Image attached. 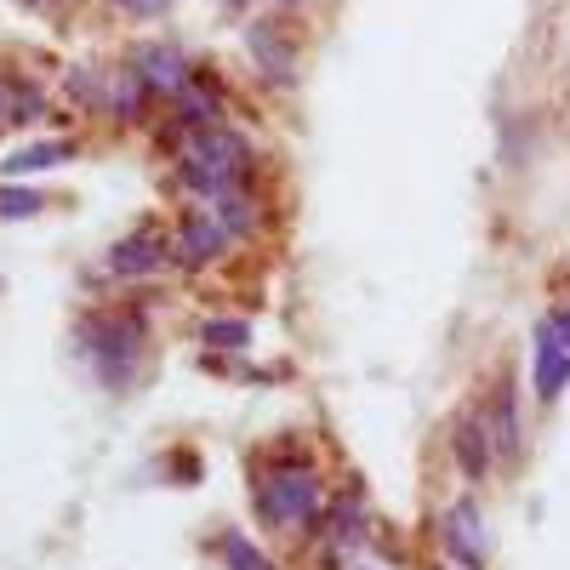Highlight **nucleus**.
Wrapping results in <instances>:
<instances>
[{
  "label": "nucleus",
  "mask_w": 570,
  "mask_h": 570,
  "mask_svg": "<svg viewBox=\"0 0 570 570\" xmlns=\"http://www.w3.org/2000/svg\"><path fill=\"white\" fill-rule=\"evenodd\" d=\"M257 502H263V519L274 531H314L325 519V491L314 480V468H279L257 485Z\"/></svg>",
  "instance_id": "nucleus-1"
},
{
  "label": "nucleus",
  "mask_w": 570,
  "mask_h": 570,
  "mask_svg": "<svg viewBox=\"0 0 570 570\" xmlns=\"http://www.w3.org/2000/svg\"><path fill=\"white\" fill-rule=\"evenodd\" d=\"M86 354H91V365H98L104 383L120 389L126 376H131V365H137V354H142V320H137V314L91 320V325H86Z\"/></svg>",
  "instance_id": "nucleus-2"
},
{
  "label": "nucleus",
  "mask_w": 570,
  "mask_h": 570,
  "mask_svg": "<svg viewBox=\"0 0 570 570\" xmlns=\"http://www.w3.org/2000/svg\"><path fill=\"white\" fill-rule=\"evenodd\" d=\"M440 537H445V553L456 570H480L491 559V531H485V519H480V502H451L445 519H440Z\"/></svg>",
  "instance_id": "nucleus-3"
},
{
  "label": "nucleus",
  "mask_w": 570,
  "mask_h": 570,
  "mask_svg": "<svg viewBox=\"0 0 570 570\" xmlns=\"http://www.w3.org/2000/svg\"><path fill=\"white\" fill-rule=\"evenodd\" d=\"M177 142H183L188 160H206V166L240 177V183H246V171H252V142H246L240 131H228V126H200V131H188V137H177Z\"/></svg>",
  "instance_id": "nucleus-4"
},
{
  "label": "nucleus",
  "mask_w": 570,
  "mask_h": 570,
  "mask_svg": "<svg viewBox=\"0 0 570 570\" xmlns=\"http://www.w3.org/2000/svg\"><path fill=\"white\" fill-rule=\"evenodd\" d=\"M246 58H252V69H257L268 86H292V80H297V46L285 40V29L268 23V18H257V23L246 29Z\"/></svg>",
  "instance_id": "nucleus-5"
},
{
  "label": "nucleus",
  "mask_w": 570,
  "mask_h": 570,
  "mask_svg": "<svg viewBox=\"0 0 570 570\" xmlns=\"http://www.w3.org/2000/svg\"><path fill=\"white\" fill-rule=\"evenodd\" d=\"M451 456L468 480H485L491 473V456H497V440H491V422L485 411H462L456 428H451Z\"/></svg>",
  "instance_id": "nucleus-6"
},
{
  "label": "nucleus",
  "mask_w": 570,
  "mask_h": 570,
  "mask_svg": "<svg viewBox=\"0 0 570 570\" xmlns=\"http://www.w3.org/2000/svg\"><path fill=\"white\" fill-rule=\"evenodd\" d=\"M137 75H142V86L155 91V98H177V91L195 80V69H188V58L177 52V46H166V40H155V46H137Z\"/></svg>",
  "instance_id": "nucleus-7"
},
{
  "label": "nucleus",
  "mask_w": 570,
  "mask_h": 570,
  "mask_svg": "<svg viewBox=\"0 0 570 570\" xmlns=\"http://www.w3.org/2000/svg\"><path fill=\"white\" fill-rule=\"evenodd\" d=\"M166 246H160V234H126V240H115L109 246V257H104V268L115 274V279H155L160 268H166Z\"/></svg>",
  "instance_id": "nucleus-8"
},
{
  "label": "nucleus",
  "mask_w": 570,
  "mask_h": 570,
  "mask_svg": "<svg viewBox=\"0 0 570 570\" xmlns=\"http://www.w3.org/2000/svg\"><path fill=\"white\" fill-rule=\"evenodd\" d=\"M228 252V228L217 223V212H195V217H183L177 228V263L183 268H206Z\"/></svg>",
  "instance_id": "nucleus-9"
},
{
  "label": "nucleus",
  "mask_w": 570,
  "mask_h": 570,
  "mask_svg": "<svg viewBox=\"0 0 570 570\" xmlns=\"http://www.w3.org/2000/svg\"><path fill=\"white\" fill-rule=\"evenodd\" d=\"M325 525H331V537H325L331 559H348V553H360L365 537H371V513H365L360 497H337V502H325Z\"/></svg>",
  "instance_id": "nucleus-10"
},
{
  "label": "nucleus",
  "mask_w": 570,
  "mask_h": 570,
  "mask_svg": "<svg viewBox=\"0 0 570 570\" xmlns=\"http://www.w3.org/2000/svg\"><path fill=\"white\" fill-rule=\"evenodd\" d=\"M531 376H537V400H542V405H553V400L570 389V348L553 337V325L537 331V371H531Z\"/></svg>",
  "instance_id": "nucleus-11"
},
{
  "label": "nucleus",
  "mask_w": 570,
  "mask_h": 570,
  "mask_svg": "<svg viewBox=\"0 0 570 570\" xmlns=\"http://www.w3.org/2000/svg\"><path fill=\"white\" fill-rule=\"evenodd\" d=\"M171 104H177V131L223 126V98H217V86H206V80H188Z\"/></svg>",
  "instance_id": "nucleus-12"
},
{
  "label": "nucleus",
  "mask_w": 570,
  "mask_h": 570,
  "mask_svg": "<svg viewBox=\"0 0 570 570\" xmlns=\"http://www.w3.org/2000/svg\"><path fill=\"white\" fill-rule=\"evenodd\" d=\"M485 422H491L497 456H502V462H513V456H519V411H513V383H502V389H497V400H491Z\"/></svg>",
  "instance_id": "nucleus-13"
},
{
  "label": "nucleus",
  "mask_w": 570,
  "mask_h": 570,
  "mask_svg": "<svg viewBox=\"0 0 570 570\" xmlns=\"http://www.w3.org/2000/svg\"><path fill=\"white\" fill-rule=\"evenodd\" d=\"M206 212H217V223L228 228V240H252V234H257V206L246 200V188H234V195H223Z\"/></svg>",
  "instance_id": "nucleus-14"
},
{
  "label": "nucleus",
  "mask_w": 570,
  "mask_h": 570,
  "mask_svg": "<svg viewBox=\"0 0 570 570\" xmlns=\"http://www.w3.org/2000/svg\"><path fill=\"white\" fill-rule=\"evenodd\" d=\"M63 91H69L75 104H86V109H109V75L91 69V63H75L69 80H63Z\"/></svg>",
  "instance_id": "nucleus-15"
},
{
  "label": "nucleus",
  "mask_w": 570,
  "mask_h": 570,
  "mask_svg": "<svg viewBox=\"0 0 570 570\" xmlns=\"http://www.w3.org/2000/svg\"><path fill=\"white\" fill-rule=\"evenodd\" d=\"M149 98H155V91L142 86V75H137V69H131V75H109V109H115L120 120H137Z\"/></svg>",
  "instance_id": "nucleus-16"
},
{
  "label": "nucleus",
  "mask_w": 570,
  "mask_h": 570,
  "mask_svg": "<svg viewBox=\"0 0 570 570\" xmlns=\"http://www.w3.org/2000/svg\"><path fill=\"white\" fill-rule=\"evenodd\" d=\"M200 343L217 348V354L252 348V320H206V325H200Z\"/></svg>",
  "instance_id": "nucleus-17"
},
{
  "label": "nucleus",
  "mask_w": 570,
  "mask_h": 570,
  "mask_svg": "<svg viewBox=\"0 0 570 570\" xmlns=\"http://www.w3.org/2000/svg\"><path fill=\"white\" fill-rule=\"evenodd\" d=\"M40 109H46V98H40L35 86H0V115H7L12 126L40 120Z\"/></svg>",
  "instance_id": "nucleus-18"
},
{
  "label": "nucleus",
  "mask_w": 570,
  "mask_h": 570,
  "mask_svg": "<svg viewBox=\"0 0 570 570\" xmlns=\"http://www.w3.org/2000/svg\"><path fill=\"white\" fill-rule=\"evenodd\" d=\"M69 160V142H29V149H18L7 160V177H23V171H40V166H58Z\"/></svg>",
  "instance_id": "nucleus-19"
},
{
  "label": "nucleus",
  "mask_w": 570,
  "mask_h": 570,
  "mask_svg": "<svg viewBox=\"0 0 570 570\" xmlns=\"http://www.w3.org/2000/svg\"><path fill=\"white\" fill-rule=\"evenodd\" d=\"M223 559H228V570H274V564H268V553H263V548H252L240 531H228V537H223Z\"/></svg>",
  "instance_id": "nucleus-20"
},
{
  "label": "nucleus",
  "mask_w": 570,
  "mask_h": 570,
  "mask_svg": "<svg viewBox=\"0 0 570 570\" xmlns=\"http://www.w3.org/2000/svg\"><path fill=\"white\" fill-rule=\"evenodd\" d=\"M46 200H40V188H12V183H0V217H35Z\"/></svg>",
  "instance_id": "nucleus-21"
},
{
  "label": "nucleus",
  "mask_w": 570,
  "mask_h": 570,
  "mask_svg": "<svg viewBox=\"0 0 570 570\" xmlns=\"http://www.w3.org/2000/svg\"><path fill=\"white\" fill-rule=\"evenodd\" d=\"M120 7H126V12H137V18H155V12H166V7H171V0H120Z\"/></svg>",
  "instance_id": "nucleus-22"
},
{
  "label": "nucleus",
  "mask_w": 570,
  "mask_h": 570,
  "mask_svg": "<svg viewBox=\"0 0 570 570\" xmlns=\"http://www.w3.org/2000/svg\"><path fill=\"white\" fill-rule=\"evenodd\" d=\"M553 337L570 348V308H559V314H553Z\"/></svg>",
  "instance_id": "nucleus-23"
},
{
  "label": "nucleus",
  "mask_w": 570,
  "mask_h": 570,
  "mask_svg": "<svg viewBox=\"0 0 570 570\" xmlns=\"http://www.w3.org/2000/svg\"><path fill=\"white\" fill-rule=\"evenodd\" d=\"M223 7H252V0H223Z\"/></svg>",
  "instance_id": "nucleus-24"
},
{
  "label": "nucleus",
  "mask_w": 570,
  "mask_h": 570,
  "mask_svg": "<svg viewBox=\"0 0 570 570\" xmlns=\"http://www.w3.org/2000/svg\"><path fill=\"white\" fill-rule=\"evenodd\" d=\"M279 7H297V0H279Z\"/></svg>",
  "instance_id": "nucleus-25"
}]
</instances>
